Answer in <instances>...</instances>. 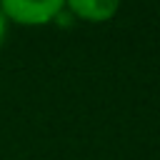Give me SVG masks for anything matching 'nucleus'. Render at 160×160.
Here are the masks:
<instances>
[{"label":"nucleus","instance_id":"3","mask_svg":"<svg viewBox=\"0 0 160 160\" xmlns=\"http://www.w3.org/2000/svg\"><path fill=\"white\" fill-rule=\"evenodd\" d=\"M5 30H8V18H5L2 10H0V45H2V40H5Z\"/></svg>","mask_w":160,"mask_h":160},{"label":"nucleus","instance_id":"1","mask_svg":"<svg viewBox=\"0 0 160 160\" xmlns=\"http://www.w3.org/2000/svg\"><path fill=\"white\" fill-rule=\"evenodd\" d=\"M0 10L20 25H45L65 10V0H0Z\"/></svg>","mask_w":160,"mask_h":160},{"label":"nucleus","instance_id":"2","mask_svg":"<svg viewBox=\"0 0 160 160\" xmlns=\"http://www.w3.org/2000/svg\"><path fill=\"white\" fill-rule=\"evenodd\" d=\"M118 5H120V0H65V8L70 10V15H78L90 22L110 20L115 15Z\"/></svg>","mask_w":160,"mask_h":160}]
</instances>
